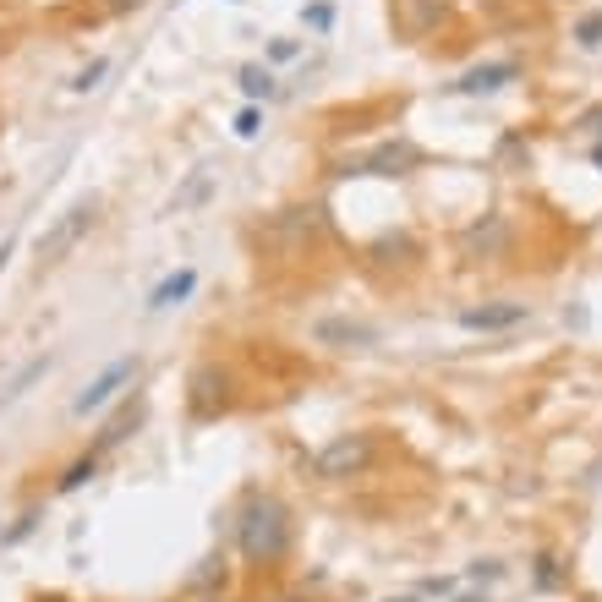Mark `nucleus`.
<instances>
[{
	"label": "nucleus",
	"mask_w": 602,
	"mask_h": 602,
	"mask_svg": "<svg viewBox=\"0 0 602 602\" xmlns=\"http://www.w3.org/2000/svg\"><path fill=\"white\" fill-rule=\"evenodd\" d=\"M236 542H241V553H247L252 564L280 559L285 542H291V520H285V504H280V499H252L247 509H241V520H236Z\"/></svg>",
	"instance_id": "f257e3e1"
},
{
	"label": "nucleus",
	"mask_w": 602,
	"mask_h": 602,
	"mask_svg": "<svg viewBox=\"0 0 602 602\" xmlns=\"http://www.w3.org/2000/svg\"><path fill=\"white\" fill-rule=\"evenodd\" d=\"M367 460H373V438H367V433H340L334 444H323V449H318L312 471L334 482V477H351V471H362Z\"/></svg>",
	"instance_id": "f03ea898"
},
{
	"label": "nucleus",
	"mask_w": 602,
	"mask_h": 602,
	"mask_svg": "<svg viewBox=\"0 0 602 602\" xmlns=\"http://www.w3.org/2000/svg\"><path fill=\"white\" fill-rule=\"evenodd\" d=\"M94 214H99L94 203H77L72 214H61V219H55V225H50V230H44V236H39V263H61L66 252H72L77 241L88 236V225H94Z\"/></svg>",
	"instance_id": "7ed1b4c3"
},
{
	"label": "nucleus",
	"mask_w": 602,
	"mask_h": 602,
	"mask_svg": "<svg viewBox=\"0 0 602 602\" xmlns=\"http://www.w3.org/2000/svg\"><path fill=\"white\" fill-rule=\"evenodd\" d=\"M132 378H137V362H132V356H121V362H110V367H104V373L94 378V384H88L83 395L72 400V411H77V416L99 411V405H104V400H115V389H121V384H132Z\"/></svg>",
	"instance_id": "20e7f679"
},
{
	"label": "nucleus",
	"mask_w": 602,
	"mask_h": 602,
	"mask_svg": "<svg viewBox=\"0 0 602 602\" xmlns=\"http://www.w3.org/2000/svg\"><path fill=\"white\" fill-rule=\"evenodd\" d=\"M526 318V307H520V301H493V307H466L460 312V323H466V329H509V323H520Z\"/></svg>",
	"instance_id": "39448f33"
},
{
	"label": "nucleus",
	"mask_w": 602,
	"mask_h": 602,
	"mask_svg": "<svg viewBox=\"0 0 602 602\" xmlns=\"http://www.w3.org/2000/svg\"><path fill=\"white\" fill-rule=\"evenodd\" d=\"M411 165H416L411 143H384V148H373V154L362 159V170H373V176H405Z\"/></svg>",
	"instance_id": "423d86ee"
},
{
	"label": "nucleus",
	"mask_w": 602,
	"mask_h": 602,
	"mask_svg": "<svg viewBox=\"0 0 602 602\" xmlns=\"http://www.w3.org/2000/svg\"><path fill=\"white\" fill-rule=\"evenodd\" d=\"M192 291H198V274H192V269H181V274H170V280H159V285H154L148 307H154V312H165V307H176V301H187Z\"/></svg>",
	"instance_id": "0eeeda50"
},
{
	"label": "nucleus",
	"mask_w": 602,
	"mask_h": 602,
	"mask_svg": "<svg viewBox=\"0 0 602 602\" xmlns=\"http://www.w3.org/2000/svg\"><path fill=\"white\" fill-rule=\"evenodd\" d=\"M504 83H515V66H509V61H499V66H477V72L460 77V94H493V88H504Z\"/></svg>",
	"instance_id": "6e6552de"
},
{
	"label": "nucleus",
	"mask_w": 602,
	"mask_h": 602,
	"mask_svg": "<svg viewBox=\"0 0 602 602\" xmlns=\"http://www.w3.org/2000/svg\"><path fill=\"white\" fill-rule=\"evenodd\" d=\"M44 373H50V356H33V362H28V367H22V373H17V378H11V384H6V389H0V405H6V400H17V395H22V389H28V384H33V378H44Z\"/></svg>",
	"instance_id": "1a4fd4ad"
},
{
	"label": "nucleus",
	"mask_w": 602,
	"mask_h": 602,
	"mask_svg": "<svg viewBox=\"0 0 602 602\" xmlns=\"http://www.w3.org/2000/svg\"><path fill=\"white\" fill-rule=\"evenodd\" d=\"M241 88H247L252 99H269L274 94V77L263 72V66H241Z\"/></svg>",
	"instance_id": "9d476101"
},
{
	"label": "nucleus",
	"mask_w": 602,
	"mask_h": 602,
	"mask_svg": "<svg viewBox=\"0 0 602 602\" xmlns=\"http://www.w3.org/2000/svg\"><path fill=\"white\" fill-rule=\"evenodd\" d=\"M318 340H373V329H362V323H318Z\"/></svg>",
	"instance_id": "9b49d317"
},
{
	"label": "nucleus",
	"mask_w": 602,
	"mask_h": 602,
	"mask_svg": "<svg viewBox=\"0 0 602 602\" xmlns=\"http://www.w3.org/2000/svg\"><path fill=\"white\" fill-rule=\"evenodd\" d=\"M126 427H137V411H121V416H115V422H110V427H104V433H99V449L121 444V438H126Z\"/></svg>",
	"instance_id": "f8f14e48"
},
{
	"label": "nucleus",
	"mask_w": 602,
	"mask_h": 602,
	"mask_svg": "<svg viewBox=\"0 0 602 602\" xmlns=\"http://www.w3.org/2000/svg\"><path fill=\"white\" fill-rule=\"evenodd\" d=\"M88 477H94V455H88V460H77V466L72 471H66V477H61V493H72V488H83V482Z\"/></svg>",
	"instance_id": "ddd939ff"
},
{
	"label": "nucleus",
	"mask_w": 602,
	"mask_h": 602,
	"mask_svg": "<svg viewBox=\"0 0 602 602\" xmlns=\"http://www.w3.org/2000/svg\"><path fill=\"white\" fill-rule=\"evenodd\" d=\"M214 384H225V378H214V373H198V411H203V416L214 411Z\"/></svg>",
	"instance_id": "4468645a"
},
{
	"label": "nucleus",
	"mask_w": 602,
	"mask_h": 602,
	"mask_svg": "<svg viewBox=\"0 0 602 602\" xmlns=\"http://www.w3.org/2000/svg\"><path fill=\"white\" fill-rule=\"evenodd\" d=\"M104 72H110V61H94L88 72H77V83H72V88H77V94H88V88H99V77H104Z\"/></svg>",
	"instance_id": "2eb2a0df"
},
{
	"label": "nucleus",
	"mask_w": 602,
	"mask_h": 602,
	"mask_svg": "<svg viewBox=\"0 0 602 602\" xmlns=\"http://www.w3.org/2000/svg\"><path fill=\"white\" fill-rule=\"evenodd\" d=\"M236 132H241V137H258V110H241V115H236Z\"/></svg>",
	"instance_id": "dca6fc26"
},
{
	"label": "nucleus",
	"mask_w": 602,
	"mask_h": 602,
	"mask_svg": "<svg viewBox=\"0 0 602 602\" xmlns=\"http://www.w3.org/2000/svg\"><path fill=\"white\" fill-rule=\"evenodd\" d=\"M581 44H602V17H586L581 22Z\"/></svg>",
	"instance_id": "f3484780"
},
{
	"label": "nucleus",
	"mask_w": 602,
	"mask_h": 602,
	"mask_svg": "<svg viewBox=\"0 0 602 602\" xmlns=\"http://www.w3.org/2000/svg\"><path fill=\"white\" fill-rule=\"evenodd\" d=\"M329 17H334L329 6H307V22H312V28H329Z\"/></svg>",
	"instance_id": "a211bd4d"
},
{
	"label": "nucleus",
	"mask_w": 602,
	"mask_h": 602,
	"mask_svg": "<svg viewBox=\"0 0 602 602\" xmlns=\"http://www.w3.org/2000/svg\"><path fill=\"white\" fill-rule=\"evenodd\" d=\"M132 6H143V0H110V11H132Z\"/></svg>",
	"instance_id": "6ab92c4d"
},
{
	"label": "nucleus",
	"mask_w": 602,
	"mask_h": 602,
	"mask_svg": "<svg viewBox=\"0 0 602 602\" xmlns=\"http://www.w3.org/2000/svg\"><path fill=\"white\" fill-rule=\"evenodd\" d=\"M11 247H17V241H0V269H6V258H11Z\"/></svg>",
	"instance_id": "aec40b11"
},
{
	"label": "nucleus",
	"mask_w": 602,
	"mask_h": 602,
	"mask_svg": "<svg viewBox=\"0 0 602 602\" xmlns=\"http://www.w3.org/2000/svg\"><path fill=\"white\" fill-rule=\"evenodd\" d=\"M285 602H301V597H285Z\"/></svg>",
	"instance_id": "412c9836"
},
{
	"label": "nucleus",
	"mask_w": 602,
	"mask_h": 602,
	"mask_svg": "<svg viewBox=\"0 0 602 602\" xmlns=\"http://www.w3.org/2000/svg\"><path fill=\"white\" fill-rule=\"evenodd\" d=\"M400 602H411V597H400Z\"/></svg>",
	"instance_id": "4be33fe9"
},
{
	"label": "nucleus",
	"mask_w": 602,
	"mask_h": 602,
	"mask_svg": "<svg viewBox=\"0 0 602 602\" xmlns=\"http://www.w3.org/2000/svg\"><path fill=\"white\" fill-rule=\"evenodd\" d=\"M597 165H602V154H597Z\"/></svg>",
	"instance_id": "5701e85b"
}]
</instances>
